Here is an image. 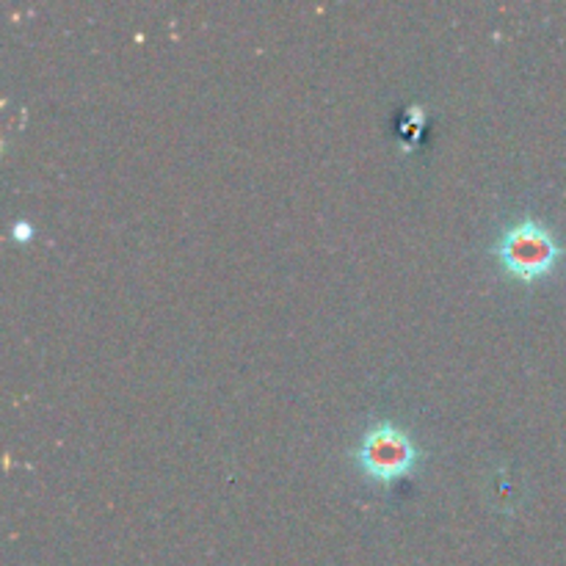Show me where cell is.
<instances>
[{
	"mask_svg": "<svg viewBox=\"0 0 566 566\" xmlns=\"http://www.w3.org/2000/svg\"><path fill=\"white\" fill-rule=\"evenodd\" d=\"M14 238H22V241H28V238H31V224H28V221H17Z\"/></svg>",
	"mask_w": 566,
	"mask_h": 566,
	"instance_id": "obj_3",
	"label": "cell"
},
{
	"mask_svg": "<svg viewBox=\"0 0 566 566\" xmlns=\"http://www.w3.org/2000/svg\"><path fill=\"white\" fill-rule=\"evenodd\" d=\"M418 459L412 437L392 420H376L363 434L357 448L359 468L381 481H392L407 473Z\"/></svg>",
	"mask_w": 566,
	"mask_h": 566,
	"instance_id": "obj_2",
	"label": "cell"
},
{
	"mask_svg": "<svg viewBox=\"0 0 566 566\" xmlns=\"http://www.w3.org/2000/svg\"><path fill=\"white\" fill-rule=\"evenodd\" d=\"M495 254L503 269L520 280H539L562 258V243L556 232L536 219H520L503 230L497 238Z\"/></svg>",
	"mask_w": 566,
	"mask_h": 566,
	"instance_id": "obj_1",
	"label": "cell"
}]
</instances>
